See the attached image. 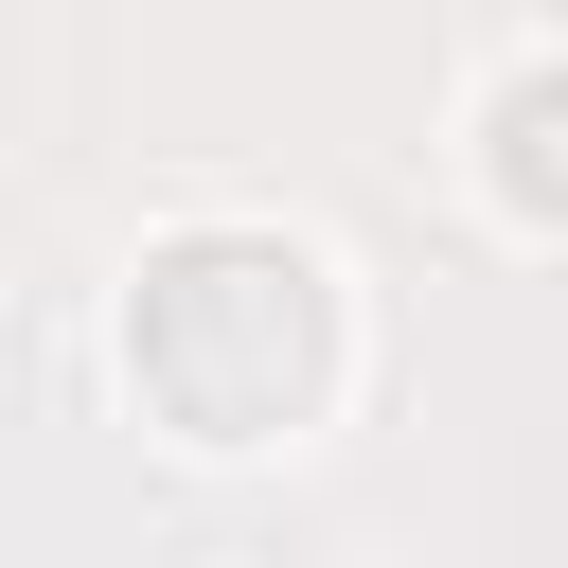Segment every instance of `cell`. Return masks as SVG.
Masks as SVG:
<instances>
[{"instance_id":"obj_1","label":"cell","mask_w":568,"mask_h":568,"mask_svg":"<svg viewBox=\"0 0 568 568\" xmlns=\"http://www.w3.org/2000/svg\"><path fill=\"white\" fill-rule=\"evenodd\" d=\"M106 355L178 462H302L355 408V284L284 213H178L106 302Z\"/></svg>"},{"instance_id":"obj_2","label":"cell","mask_w":568,"mask_h":568,"mask_svg":"<svg viewBox=\"0 0 568 568\" xmlns=\"http://www.w3.org/2000/svg\"><path fill=\"white\" fill-rule=\"evenodd\" d=\"M462 160H479V213H497L515 248H568V36H550V53H515V71L479 89Z\"/></svg>"}]
</instances>
